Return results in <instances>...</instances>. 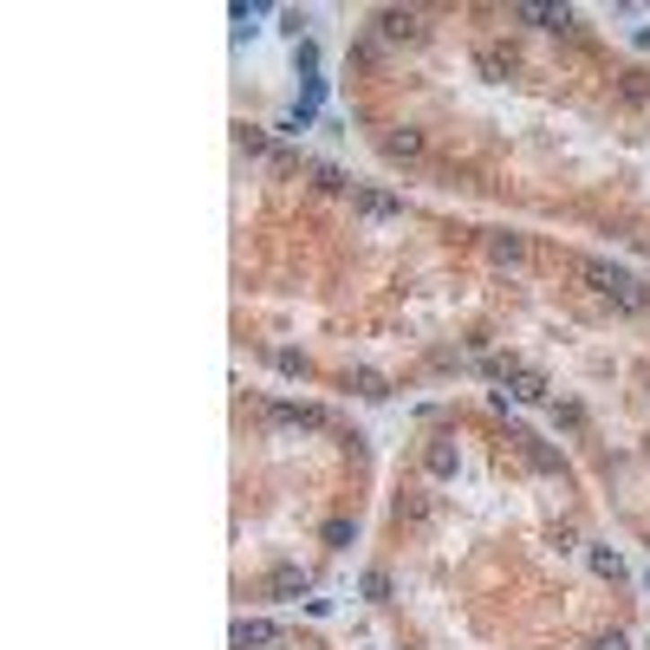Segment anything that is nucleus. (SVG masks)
Here are the masks:
<instances>
[{"instance_id":"f257e3e1","label":"nucleus","mask_w":650,"mask_h":650,"mask_svg":"<svg viewBox=\"0 0 650 650\" xmlns=\"http://www.w3.org/2000/svg\"><path fill=\"white\" fill-rule=\"evenodd\" d=\"M325 92H332V78H306V92L293 98V111H286V124H280V130H306V124L325 111Z\"/></svg>"},{"instance_id":"f03ea898","label":"nucleus","mask_w":650,"mask_h":650,"mask_svg":"<svg viewBox=\"0 0 650 650\" xmlns=\"http://www.w3.org/2000/svg\"><path fill=\"white\" fill-rule=\"evenodd\" d=\"M280 644V625H267V618H241L234 625V650H274Z\"/></svg>"},{"instance_id":"7ed1b4c3","label":"nucleus","mask_w":650,"mask_h":650,"mask_svg":"<svg viewBox=\"0 0 650 650\" xmlns=\"http://www.w3.org/2000/svg\"><path fill=\"white\" fill-rule=\"evenodd\" d=\"M488 254H495V260H514V267H521V260H527V241H514V234H495V241H488Z\"/></svg>"},{"instance_id":"20e7f679","label":"nucleus","mask_w":650,"mask_h":650,"mask_svg":"<svg viewBox=\"0 0 650 650\" xmlns=\"http://www.w3.org/2000/svg\"><path fill=\"white\" fill-rule=\"evenodd\" d=\"M585 559H592V573H605V579H618V573H625V559H618L611 547H592Z\"/></svg>"},{"instance_id":"39448f33","label":"nucleus","mask_w":650,"mask_h":650,"mask_svg":"<svg viewBox=\"0 0 650 650\" xmlns=\"http://www.w3.org/2000/svg\"><path fill=\"white\" fill-rule=\"evenodd\" d=\"M358 208H365V215H397V208H403V202H397V196H365V202H358Z\"/></svg>"},{"instance_id":"423d86ee","label":"nucleus","mask_w":650,"mask_h":650,"mask_svg":"<svg viewBox=\"0 0 650 650\" xmlns=\"http://www.w3.org/2000/svg\"><path fill=\"white\" fill-rule=\"evenodd\" d=\"M592 650H631V637H625V631H599V637H592Z\"/></svg>"},{"instance_id":"0eeeda50","label":"nucleus","mask_w":650,"mask_h":650,"mask_svg":"<svg viewBox=\"0 0 650 650\" xmlns=\"http://www.w3.org/2000/svg\"><path fill=\"white\" fill-rule=\"evenodd\" d=\"M644 592H650V573H644Z\"/></svg>"}]
</instances>
